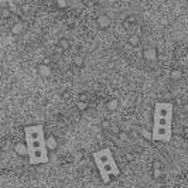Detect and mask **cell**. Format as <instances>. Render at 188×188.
<instances>
[{"label":"cell","mask_w":188,"mask_h":188,"mask_svg":"<svg viewBox=\"0 0 188 188\" xmlns=\"http://www.w3.org/2000/svg\"><path fill=\"white\" fill-rule=\"evenodd\" d=\"M27 156L30 164H46L48 163V148L46 144V134L43 125H30L24 127Z\"/></svg>","instance_id":"obj_1"},{"label":"cell","mask_w":188,"mask_h":188,"mask_svg":"<svg viewBox=\"0 0 188 188\" xmlns=\"http://www.w3.org/2000/svg\"><path fill=\"white\" fill-rule=\"evenodd\" d=\"M173 113L174 106L171 102H157L153 112V129L151 140L168 143L173 137Z\"/></svg>","instance_id":"obj_2"},{"label":"cell","mask_w":188,"mask_h":188,"mask_svg":"<svg viewBox=\"0 0 188 188\" xmlns=\"http://www.w3.org/2000/svg\"><path fill=\"white\" fill-rule=\"evenodd\" d=\"M94 160L98 170H99V174L102 177L103 182H109L110 177H116L120 174V170L117 167V164L115 163L113 154H112V150L109 147L102 148L99 151H95Z\"/></svg>","instance_id":"obj_3"},{"label":"cell","mask_w":188,"mask_h":188,"mask_svg":"<svg viewBox=\"0 0 188 188\" xmlns=\"http://www.w3.org/2000/svg\"><path fill=\"white\" fill-rule=\"evenodd\" d=\"M143 57H144L147 61H156L157 60V50L154 48V47H148V48L144 50Z\"/></svg>","instance_id":"obj_4"},{"label":"cell","mask_w":188,"mask_h":188,"mask_svg":"<svg viewBox=\"0 0 188 188\" xmlns=\"http://www.w3.org/2000/svg\"><path fill=\"white\" fill-rule=\"evenodd\" d=\"M96 21H98V27L102 29V30H106L109 26H110V19H109V16H106V14L99 16Z\"/></svg>","instance_id":"obj_5"},{"label":"cell","mask_w":188,"mask_h":188,"mask_svg":"<svg viewBox=\"0 0 188 188\" xmlns=\"http://www.w3.org/2000/svg\"><path fill=\"white\" fill-rule=\"evenodd\" d=\"M46 144H47V148L48 150H55L58 147V142H57V137L55 136H48L46 137Z\"/></svg>","instance_id":"obj_6"},{"label":"cell","mask_w":188,"mask_h":188,"mask_svg":"<svg viewBox=\"0 0 188 188\" xmlns=\"http://www.w3.org/2000/svg\"><path fill=\"white\" fill-rule=\"evenodd\" d=\"M38 72H40V75H41V77H44V78L51 77V74H52L51 67L47 65V64H43V65L38 67Z\"/></svg>","instance_id":"obj_7"},{"label":"cell","mask_w":188,"mask_h":188,"mask_svg":"<svg viewBox=\"0 0 188 188\" xmlns=\"http://www.w3.org/2000/svg\"><path fill=\"white\" fill-rule=\"evenodd\" d=\"M58 47H60L62 51H67V50L71 48V43H69L68 38H61V40L58 41Z\"/></svg>","instance_id":"obj_8"},{"label":"cell","mask_w":188,"mask_h":188,"mask_svg":"<svg viewBox=\"0 0 188 188\" xmlns=\"http://www.w3.org/2000/svg\"><path fill=\"white\" fill-rule=\"evenodd\" d=\"M129 43H130V46L137 47L140 44V37H139V35H136V34H132L130 38H129Z\"/></svg>","instance_id":"obj_9"},{"label":"cell","mask_w":188,"mask_h":188,"mask_svg":"<svg viewBox=\"0 0 188 188\" xmlns=\"http://www.w3.org/2000/svg\"><path fill=\"white\" fill-rule=\"evenodd\" d=\"M181 77H182V72L180 71V69H174V71H171V74H170V78L171 79H174V81L180 79Z\"/></svg>","instance_id":"obj_10"},{"label":"cell","mask_w":188,"mask_h":188,"mask_svg":"<svg viewBox=\"0 0 188 188\" xmlns=\"http://www.w3.org/2000/svg\"><path fill=\"white\" fill-rule=\"evenodd\" d=\"M14 148H16V151H17L19 154H21V156H26L27 154V147L24 144H17Z\"/></svg>","instance_id":"obj_11"},{"label":"cell","mask_w":188,"mask_h":188,"mask_svg":"<svg viewBox=\"0 0 188 188\" xmlns=\"http://www.w3.org/2000/svg\"><path fill=\"white\" fill-rule=\"evenodd\" d=\"M117 108H119V102H117L116 99L109 100V103H108V109H109V110H116Z\"/></svg>","instance_id":"obj_12"},{"label":"cell","mask_w":188,"mask_h":188,"mask_svg":"<svg viewBox=\"0 0 188 188\" xmlns=\"http://www.w3.org/2000/svg\"><path fill=\"white\" fill-rule=\"evenodd\" d=\"M74 64H75V67H78V68H81V67L83 65V60H82V57H79V55H77V57H75V60H74Z\"/></svg>","instance_id":"obj_13"},{"label":"cell","mask_w":188,"mask_h":188,"mask_svg":"<svg viewBox=\"0 0 188 188\" xmlns=\"http://www.w3.org/2000/svg\"><path fill=\"white\" fill-rule=\"evenodd\" d=\"M21 30H23V26H21L20 23L16 24V26L13 27V33H14V34H19V33H21Z\"/></svg>","instance_id":"obj_14"},{"label":"cell","mask_w":188,"mask_h":188,"mask_svg":"<svg viewBox=\"0 0 188 188\" xmlns=\"http://www.w3.org/2000/svg\"><path fill=\"white\" fill-rule=\"evenodd\" d=\"M126 21H127V23H130L132 26H133V24L136 23V17H134V16H129V17L126 19Z\"/></svg>","instance_id":"obj_15"},{"label":"cell","mask_w":188,"mask_h":188,"mask_svg":"<svg viewBox=\"0 0 188 188\" xmlns=\"http://www.w3.org/2000/svg\"><path fill=\"white\" fill-rule=\"evenodd\" d=\"M86 106H88V105H86V102H81V100L78 102V108H79V110H83V109H86Z\"/></svg>","instance_id":"obj_16"},{"label":"cell","mask_w":188,"mask_h":188,"mask_svg":"<svg viewBox=\"0 0 188 188\" xmlns=\"http://www.w3.org/2000/svg\"><path fill=\"white\" fill-rule=\"evenodd\" d=\"M57 3H58V6L62 9V7L67 6V0H57Z\"/></svg>","instance_id":"obj_17"},{"label":"cell","mask_w":188,"mask_h":188,"mask_svg":"<svg viewBox=\"0 0 188 188\" xmlns=\"http://www.w3.org/2000/svg\"><path fill=\"white\" fill-rule=\"evenodd\" d=\"M102 127H103V129H106V130H108V129L110 127V123H109L108 120H103V122H102Z\"/></svg>","instance_id":"obj_18"},{"label":"cell","mask_w":188,"mask_h":188,"mask_svg":"<svg viewBox=\"0 0 188 188\" xmlns=\"http://www.w3.org/2000/svg\"><path fill=\"white\" fill-rule=\"evenodd\" d=\"M154 178H160L161 177V170H154Z\"/></svg>","instance_id":"obj_19"},{"label":"cell","mask_w":188,"mask_h":188,"mask_svg":"<svg viewBox=\"0 0 188 188\" xmlns=\"http://www.w3.org/2000/svg\"><path fill=\"white\" fill-rule=\"evenodd\" d=\"M119 139H122V140H127V134H126L125 132H120V133H119Z\"/></svg>","instance_id":"obj_20"},{"label":"cell","mask_w":188,"mask_h":188,"mask_svg":"<svg viewBox=\"0 0 188 188\" xmlns=\"http://www.w3.org/2000/svg\"><path fill=\"white\" fill-rule=\"evenodd\" d=\"M79 100H81V102H86V95H85V94L81 95V96H79Z\"/></svg>","instance_id":"obj_21"},{"label":"cell","mask_w":188,"mask_h":188,"mask_svg":"<svg viewBox=\"0 0 188 188\" xmlns=\"http://www.w3.org/2000/svg\"><path fill=\"white\" fill-rule=\"evenodd\" d=\"M29 9H30V6H24V7H23L24 12H29Z\"/></svg>","instance_id":"obj_22"},{"label":"cell","mask_w":188,"mask_h":188,"mask_svg":"<svg viewBox=\"0 0 188 188\" xmlns=\"http://www.w3.org/2000/svg\"><path fill=\"white\" fill-rule=\"evenodd\" d=\"M184 109H185V110H188V105H185V106H184Z\"/></svg>","instance_id":"obj_23"}]
</instances>
